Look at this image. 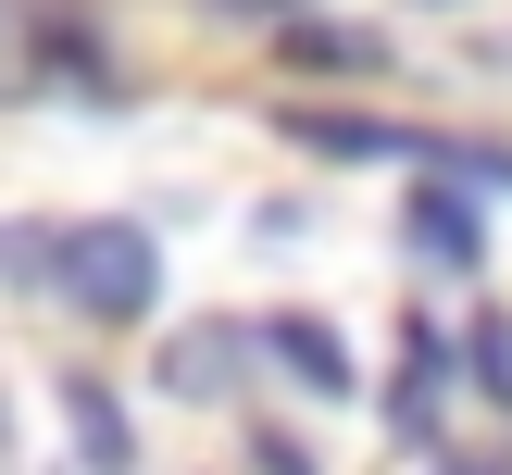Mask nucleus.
Returning a JSON list of instances; mask_svg holds the SVG:
<instances>
[{
  "mask_svg": "<svg viewBox=\"0 0 512 475\" xmlns=\"http://www.w3.org/2000/svg\"><path fill=\"white\" fill-rule=\"evenodd\" d=\"M250 350H263V325H175V350H163V388H188V400H225Z\"/></svg>",
  "mask_w": 512,
  "mask_h": 475,
  "instance_id": "nucleus-5",
  "label": "nucleus"
},
{
  "mask_svg": "<svg viewBox=\"0 0 512 475\" xmlns=\"http://www.w3.org/2000/svg\"><path fill=\"white\" fill-rule=\"evenodd\" d=\"M263 363H288L313 400H350V388H363V375H350V338L325 313H263Z\"/></svg>",
  "mask_w": 512,
  "mask_h": 475,
  "instance_id": "nucleus-4",
  "label": "nucleus"
},
{
  "mask_svg": "<svg viewBox=\"0 0 512 475\" xmlns=\"http://www.w3.org/2000/svg\"><path fill=\"white\" fill-rule=\"evenodd\" d=\"M450 363H463V350H450L438 325H413V338H400V400H388V425H400V438H425V425H438V388H450Z\"/></svg>",
  "mask_w": 512,
  "mask_h": 475,
  "instance_id": "nucleus-6",
  "label": "nucleus"
},
{
  "mask_svg": "<svg viewBox=\"0 0 512 475\" xmlns=\"http://www.w3.org/2000/svg\"><path fill=\"white\" fill-rule=\"evenodd\" d=\"M250 475H325V463H313L300 438H275V425H263V438H250Z\"/></svg>",
  "mask_w": 512,
  "mask_h": 475,
  "instance_id": "nucleus-9",
  "label": "nucleus"
},
{
  "mask_svg": "<svg viewBox=\"0 0 512 475\" xmlns=\"http://www.w3.org/2000/svg\"><path fill=\"white\" fill-rule=\"evenodd\" d=\"M288 63L300 75H388V38L375 25H288Z\"/></svg>",
  "mask_w": 512,
  "mask_h": 475,
  "instance_id": "nucleus-7",
  "label": "nucleus"
},
{
  "mask_svg": "<svg viewBox=\"0 0 512 475\" xmlns=\"http://www.w3.org/2000/svg\"><path fill=\"white\" fill-rule=\"evenodd\" d=\"M463 388L512 413V313H475V338H463Z\"/></svg>",
  "mask_w": 512,
  "mask_h": 475,
  "instance_id": "nucleus-8",
  "label": "nucleus"
},
{
  "mask_svg": "<svg viewBox=\"0 0 512 475\" xmlns=\"http://www.w3.org/2000/svg\"><path fill=\"white\" fill-rule=\"evenodd\" d=\"M400 238L438 275H488V213H475L463 175H413V188H400Z\"/></svg>",
  "mask_w": 512,
  "mask_h": 475,
  "instance_id": "nucleus-2",
  "label": "nucleus"
},
{
  "mask_svg": "<svg viewBox=\"0 0 512 475\" xmlns=\"http://www.w3.org/2000/svg\"><path fill=\"white\" fill-rule=\"evenodd\" d=\"M50 288H63L88 325H138L150 300H163V250H150V225H125V213L63 225V250H50Z\"/></svg>",
  "mask_w": 512,
  "mask_h": 475,
  "instance_id": "nucleus-1",
  "label": "nucleus"
},
{
  "mask_svg": "<svg viewBox=\"0 0 512 475\" xmlns=\"http://www.w3.org/2000/svg\"><path fill=\"white\" fill-rule=\"evenodd\" d=\"M63 475H138V438H125V400L100 375H63Z\"/></svg>",
  "mask_w": 512,
  "mask_h": 475,
  "instance_id": "nucleus-3",
  "label": "nucleus"
},
{
  "mask_svg": "<svg viewBox=\"0 0 512 475\" xmlns=\"http://www.w3.org/2000/svg\"><path fill=\"white\" fill-rule=\"evenodd\" d=\"M438 475H512V463H438Z\"/></svg>",
  "mask_w": 512,
  "mask_h": 475,
  "instance_id": "nucleus-10",
  "label": "nucleus"
}]
</instances>
